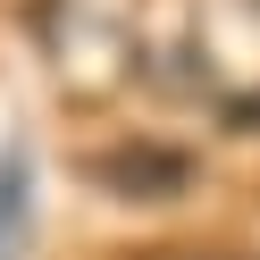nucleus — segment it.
<instances>
[{"mask_svg": "<svg viewBox=\"0 0 260 260\" xmlns=\"http://www.w3.org/2000/svg\"><path fill=\"white\" fill-rule=\"evenodd\" d=\"M92 185L118 193V202H176L193 185V151H176V143H118V151L92 159Z\"/></svg>", "mask_w": 260, "mask_h": 260, "instance_id": "obj_1", "label": "nucleus"}, {"mask_svg": "<svg viewBox=\"0 0 260 260\" xmlns=\"http://www.w3.org/2000/svg\"><path fill=\"white\" fill-rule=\"evenodd\" d=\"M34 243V151L0 143V260H25Z\"/></svg>", "mask_w": 260, "mask_h": 260, "instance_id": "obj_2", "label": "nucleus"}, {"mask_svg": "<svg viewBox=\"0 0 260 260\" xmlns=\"http://www.w3.org/2000/svg\"><path fill=\"white\" fill-rule=\"evenodd\" d=\"M151 260H235V252H151Z\"/></svg>", "mask_w": 260, "mask_h": 260, "instance_id": "obj_3", "label": "nucleus"}]
</instances>
